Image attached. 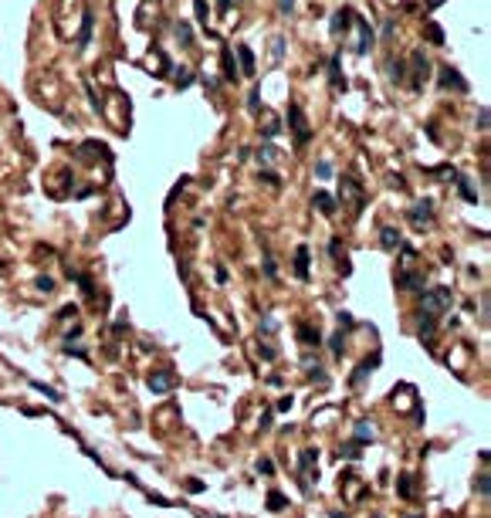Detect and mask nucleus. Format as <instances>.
<instances>
[{
	"label": "nucleus",
	"mask_w": 491,
	"mask_h": 518,
	"mask_svg": "<svg viewBox=\"0 0 491 518\" xmlns=\"http://www.w3.org/2000/svg\"><path fill=\"white\" fill-rule=\"evenodd\" d=\"M288 129L295 132V146L298 149L308 146V139H312V126H308V119H305V112H302L298 102H291V105H288Z\"/></svg>",
	"instance_id": "obj_1"
},
{
	"label": "nucleus",
	"mask_w": 491,
	"mask_h": 518,
	"mask_svg": "<svg viewBox=\"0 0 491 518\" xmlns=\"http://www.w3.org/2000/svg\"><path fill=\"white\" fill-rule=\"evenodd\" d=\"M454 301L451 288H430V292H424V305H420V312H430V315H441V312H447Z\"/></svg>",
	"instance_id": "obj_2"
},
{
	"label": "nucleus",
	"mask_w": 491,
	"mask_h": 518,
	"mask_svg": "<svg viewBox=\"0 0 491 518\" xmlns=\"http://www.w3.org/2000/svg\"><path fill=\"white\" fill-rule=\"evenodd\" d=\"M353 24L359 27V41H356V55H370V48H373V27H370V21H366V17H356V14H353Z\"/></svg>",
	"instance_id": "obj_3"
},
{
	"label": "nucleus",
	"mask_w": 491,
	"mask_h": 518,
	"mask_svg": "<svg viewBox=\"0 0 491 518\" xmlns=\"http://www.w3.org/2000/svg\"><path fill=\"white\" fill-rule=\"evenodd\" d=\"M430 78V61L424 58V51H413V92H420Z\"/></svg>",
	"instance_id": "obj_4"
},
{
	"label": "nucleus",
	"mask_w": 491,
	"mask_h": 518,
	"mask_svg": "<svg viewBox=\"0 0 491 518\" xmlns=\"http://www.w3.org/2000/svg\"><path fill=\"white\" fill-rule=\"evenodd\" d=\"M173 386H177V372L173 369H156L153 376H149V389H153V393H169Z\"/></svg>",
	"instance_id": "obj_5"
},
{
	"label": "nucleus",
	"mask_w": 491,
	"mask_h": 518,
	"mask_svg": "<svg viewBox=\"0 0 491 518\" xmlns=\"http://www.w3.org/2000/svg\"><path fill=\"white\" fill-rule=\"evenodd\" d=\"M376 366H379V352H373L370 359H362V363L356 366V372H353V380H349V383H353V386H362V383L373 376V369H376Z\"/></svg>",
	"instance_id": "obj_6"
},
{
	"label": "nucleus",
	"mask_w": 491,
	"mask_h": 518,
	"mask_svg": "<svg viewBox=\"0 0 491 518\" xmlns=\"http://www.w3.org/2000/svg\"><path fill=\"white\" fill-rule=\"evenodd\" d=\"M441 85L444 88H454V92H467V78H461V72L451 65L441 68Z\"/></svg>",
	"instance_id": "obj_7"
},
{
	"label": "nucleus",
	"mask_w": 491,
	"mask_h": 518,
	"mask_svg": "<svg viewBox=\"0 0 491 518\" xmlns=\"http://www.w3.org/2000/svg\"><path fill=\"white\" fill-rule=\"evenodd\" d=\"M342 200H353V203H356V213H359L362 203H366V197H362L359 183H356L353 176H342Z\"/></svg>",
	"instance_id": "obj_8"
},
{
	"label": "nucleus",
	"mask_w": 491,
	"mask_h": 518,
	"mask_svg": "<svg viewBox=\"0 0 491 518\" xmlns=\"http://www.w3.org/2000/svg\"><path fill=\"white\" fill-rule=\"evenodd\" d=\"M336 197H332V193H325V190H319V193H312V207H315V210H319V213H322V217H332V213H336Z\"/></svg>",
	"instance_id": "obj_9"
},
{
	"label": "nucleus",
	"mask_w": 491,
	"mask_h": 518,
	"mask_svg": "<svg viewBox=\"0 0 491 518\" xmlns=\"http://www.w3.org/2000/svg\"><path fill=\"white\" fill-rule=\"evenodd\" d=\"M329 81H332V88H336V92H346L349 88L346 78H342V61H339V55L329 58Z\"/></svg>",
	"instance_id": "obj_10"
},
{
	"label": "nucleus",
	"mask_w": 491,
	"mask_h": 518,
	"mask_svg": "<svg viewBox=\"0 0 491 518\" xmlns=\"http://www.w3.org/2000/svg\"><path fill=\"white\" fill-rule=\"evenodd\" d=\"M353 14H356V10L353 7H342V10H336V14H332V34H346V27L349 24H353Z\"/></svg>",
	"instance_id": "obj_11"
},
{
	"label": "nucleus",
	"mask_w": 491,
	"mask_h": 518,
	"mask_svg": "<svg viewBox=\"0 0 491 518\" xmlns=\"http://www.w3.org/2000/svg\"><path fill=\"white\" fill-rule=\"evenodd\" d=\"M379 244H383V251H396V247H403V237L396 227H383L379 230Z\"/></svg>",
	"instance_id": "obj_12"
},
{
	"label": "nucleus",
	"mask_w": 491,
	"mask_h": 518,
	"mask_svg": "<svg viewBox=\"0 0 491 518\" xmlns=\"http://www.w3.org/2000/svg\"><path fill=\"white\" fill-rule=\"evenodd\" d=\"M396 284H400L403 292H420V288H424V275H417V271H400Z\"/></svg>",
	"instance_id": "obj_13"
},
{
	"label": "nucleus",
	"mask_w": 491,
	"mask_h": 518,
	"mask_svg": "<svg viewBox=\"0 0 491 518\" xmlns=\"http://www.w3.org/2000/svg\"><path fill=\"white\" fill-rule=\"evenodd\" d=\"M92 27H95V14H92V10H85V14H81V31H78V48H89Z\"/></svg>",
	"instance_id": "obj_14"
},
{
	"label": "nucleus",
	"mask_w": 491,
	"mask_h": 518,
	"mask_svg": "<svg viewBox=\"0 0 491 518\" xmlns=\"http://www.w3.org/2000/svg\"><path fill=\"white\" fill-rule=\"evenodd\" d=\"M220 68H224V78L227 81H237V65H234V51L227 48H220Z\"/></svg>",
	"instance_id": "obj_15"
},
{
	"label": "nucleus",
	"mask_w": 491,
	"mask_h": 518,
	"mask_svg": "<svg viewBox=\"0 0 491 518\" xmlns=\"http://www.w3.org/2000/svg\"><path fill=\"white\" fill-rule=\"evenodd\" d=\"M430 217H434V203H430V200H420L417 207L410 210V220H413L417 227H420V224H427Z\"/></svg>",
	"instance_id": "obj_16"
},
{
	"label": "nucleus",
	"mask_w": 491,
	"mask_h": 518,
	"mask_svg": "<svg viewBox=\"0 0 491 518\" xmlns=\"http://www.w3.org/2000/svg\"><path fill=\"white\" fill-rule=\"evenodd\" d=\"M434 329H437V315H430V312H420L417 335H420V339H434Z\"/></svg>",
	"instance_id": "obj_17"
},
{
	"label": "nucleus",
	"mask_w": 491,
	"mask_h": 518,
	"mask_svg": "<svg viewBox=\"0 0 491 518\" xmlns=\"http://www.w3.org/2000/svg\"><path fill=\"white\" fill-rule=\"evenodd\" d=\"M353 437H356V444H373V440H376V430H373L366 420H359L353 427Z\"/></svg>",
	"instance_id": "obj_18"
},
{
	"label": "nucleus",
	"mask_w": 491,
	"mask_h": 518,
	"mask_svg": "<svg viewBox=\"0 0 491 518\" xmlns=\"http://www.w3.org/2000/svg\"><path fill=\"white\" fill-rule=\"evenodd\" d=\"M295 275L302 278V281H308V247L305 244L295 251Z\"/></svg>",
	"instance_id": "obj_19"
},
{
	"label": "nucleus",
	"mask_w": 491,
	"mask_h": 518,
	"mask_svg": "<svg viewBox=\"0 0 491 518\" xmlns=\"http://www.w3.org/2000/svg\"><path fill=\"white\" fill-rule=\"evenodd\" d=\"M298 339L305 342V346H322V332L312 329V325H305V322L298 325Z\"/></svg>",
	"instance_id": "obj_20"
},
{
	"label": "nucleus",
	"mask_w": 491,
	"mask_h": 518,
	"mask_svg": "<svg viewBox=\"0 0 491 518\" xmlns=\"http://www.w3.org/2000/svg\"><path fill=\"white\" fill-rule=\"evenodd\" d=\"M237 58H241V72L251 78V75H254V51H251L248 44H237Z\"/></svg>",
	"instance_id": "obj_21"
},
{
	"label": "nucleus",
	"mask_w": 491,
	"mask_h": 518,
	"mask_svg": "<svg viewBox=\"0 0 491 518\" xmlns=\"http://www.w3.org/2000/svg\"><path fill=\"white\" fill-rule=\"evenodd\" d=\"M424 41L427 44H444V27L434 24V21H427L424 24Z\"/></svg>",
	"instance_id": "obj_22"
},
{
	"label": "nucleus",
	"mask_w": 491,
	"mask_h": 518,
	"mask_svg": "<svg viewBox=\"0 0 491 518\" xmlns=\"http://www.w3.org/2000/svg\"><path fill=\"white\" fill-rule=\"evenodd\" d=\"M396 494H400L403 502H410V498H413V478H410V474H400V478H396Z\"/></svg>",
	"instance_id": "obj_23"
},
{
	"label": "nucleus",
	"mask_w": 491,
	"mask_h": 518,
	"mask_svg": "<svg viewBox=\"0 0 491 518\" xmlns=\"http://www.w3.org/2000/svg\"><path fill=\"white\" fill-rule=\"evenodd\" d=\"M312 464H319V451H315V447H305V451L298 454V468H302V474H305Z\"/></svg>",
	"instance_id": "obj_24"
},
{
	"label": "nucleus",
	"mask_w": 491,
	"mask_h": 518,
	"mask_svg": "<svg viewBox=\"0 0 491 518\" xmlns=\"http://www.w3.org/2000/svg\"><path fill=\"white\" fill-rule=\"evenodd\" d=\"M288 508V498L282 491H268V511H285Z\"/></svg>",
	"instance_id": "obj_25"
},
{
	"label": "nucleus",
	"mask_w": 491,
	"mask_h": 518,
	"mask_svg": "<svg viewBox=\"0 0 491 518\" xmlns=\"http://www.w3.org/2000/svg\"><path fill=\"white\" fill-rule=\"evenodd\" d=\"M454 183H458V190H461V197H464V200H467V203H478V190H475V186H471V183H467V180H464V176H458V180H454Z\"/></svg>",
	"instance_id": "obj_26"
},
{
	"label": "nucleus",
	"mask_w": 491,
	"mask_h": 518,
	"mask_svg": "<svg viewBox=\"0 0 491 518\" xmlns=\"http://www.w3.org/2000/svg\"><path fill=\"white\" fill-rule=\"evenodd\" d=\"M177 38H180L183 48H190V44H194V27L186 24V21H180V24H177Z\"/></svg>",
	"instance_id": "obj_27"
},
{
	"label": "nucleus",
	"mask_w": 491,
	"mask_h": 518,
	"mask_svg": "<svg viewBox=\"0 0 491 518\" xmlns=\"http://www.w3.org/2000/svg\"><path fill=\"white\" fill-rule=\"evenodd\" d=\"M339 457H346V461H359L362 451H359V444H356V440H349V444L339 447Z\"/></svg>",
	"instance_id": "obj_28"
},
{
	"label": "nucleus",
	"mask_w": 491,
	"mask_h": 518,
	"mask_svg": "<svg viewBox=\"0 0 491 518\" xmlns=\"http://www.w3.org/2000/svg\"><path fill=\"white\" fill-rule=\"evenodd\" d=\"M329 349H332V356H342V349H346V335H342V329H339L336 335H329Z\"/></svg>",
	"instance_id": "obj_29"
},
{
	"label": "nucleus",
	"mask_w": 491,
	"mask_h": 518,
	"mask_svg": "<svg viewBox=\"0 0 491 518\" xmlns=\"http://www.w3.org/2000/svg\"><path fill=\"white\" fill-rule=\"evenodd\" d=\"M31 386H34V389H38V393H44V397H48V400H51V403H61V400H65V397H61V393H58V389H51V386H44V383H38V380H34V383H31Z\"/></svg>",
	"instance_id": "obj_30"
},
{
	"label": "nucleus",
	"mask_w": 491,
	"mask_h": 518,
	"mask_svg": "<svg viewBox=\"0 0 491 518\" xmlns=\"http://www.w3.org/2000/svg\"><path fill=\"white\" fill-rule=\"evenodd\" d=\"M390 78L400 85V81H407V65L403 61H390Z\"/></svg>",
	"instance_id": "obj_31"
},
{
	"label": "nucleus",
	"mask_w": 491,
	"mask_h": 518,
	"mask_svg": "<svg viewBox=\"0 0 491 518\" xmlns=\"http://www.w3.org/2000/svg\"><path fill=\"white\" fill-rule=\"evenodd\" d=\"M274 156H278V149H274L271 142H265V146L258 149V159H261V163H274Z\"/></svg>",
	"instance_id": "obj_32"
},
{
	"label": "nucleus",
	"mask_w": 491,
	"mask_h": 518,
	"mask_svg": "<svg viewBox=\"0 0 491 518\" xmlns=\"http://www.w3.org/2000/svg\"><path fill=\"white\" fill-rule=\"evenodd\" d=\"M315 176H319V180H329V176H332V163H329V159H319V163H315Z\"/></svg>",
	"instance_id": "obj_33"
},
{
	"label": "nucleus",
	"mask_w": 491,
	"mask_h": 518,
	"mask_svg": "<svg viewBox=\"0 0 491 518\" xmlns=\"http://www.w3.org/2000/svg\"><path fill=\"white\" fill-rule=\"evenodd\" d=\"M491 474H488V471H481V474H478V491H481V498H488V494H491Z\"/></svg>",
	"instance_id": "obj_34"
},
{
	"label": "nucleus",
	"mask_w": 491,
	"mask_h": 518,
	"mask_svg": "<svg viewBox=\"0 0 491 518\" xmlns=\"http://www.w3.org/2000/svg\"><path fill=\"white\" fill-rule=\"evenodd\" d=\"M183 75H177V88H190L194 85V72H186V68H180Z\"/></svg>",
	"instance_id": "obj_35"
},
{
	"label": "nucleus",
	"mask_w": 491,
	"mask_h": 518,
	"mask_svg": "<svg viewBox=\"0 0 491 518\" xmlns=\"http://www.w3.org/2000/svg\"><path fill=\"white\" fill-rule=\"evenodd\" d=\"M194 10H197V21H200V24H207V14H210V10H207V0H194Z\"/></svg>",
	"instance_id": "obj_36"
},
{
	"label": "nucleus",
	"mask_w": 491,
	"mask_h": 518,
	"mask_svg": "<svg viewBox=\"0 0 491 518\" xmlns=\"http://www.w3.org/2000/svg\"><path fill=\"white\" fill-rule=\"evenodd\" d=\"M254 468H258V474H274V464H271V457H261V461L254 464Z\"/></svg>",
	"instance_id": "obj_37"
},
{
	"label": "nucleus",
	"mask_w": 491,
	"mask_h": 518,
	"mask_svg": "<svg viewBox=\"0 0 491 518\" xmlns=\"http://www.w3.org/2000/svg\"><path fill=\"white\" fill-rule=\"evenodd\" d=\"M258 105H261V88H254L248 95V109H251V112H258Z\"/></svg>",
	"instance_id": "obj_38"
},
{
	"label": "nucleus",
	"mask_w": 491,
	"mask_h": 518,
	"mask_svg": "<svg viewBox=\"0 0 491 518\" xmlns=\"http://www.w3.org/2000/svg\"><path fill=\"white\" fill-rule=\"evenodd\" d=\"M261 180H265L268 186H282V180H278V173H271V170H261Z\"/></svg>",
	"instance_id": "obj_39"
},
{
	"label": "nucleus",
	"mask_w": 491,
	"mask_h": 518,
	"mask_svg": "<svg viewBox=\"0 0 491 518\" xmlns=\"http://www.w3.org/2000/svg\"><path fill=\"white\" fill-rule=\"evenodd\" d=\"M278 10H282L285 17H291V10H295V0H278Z\"/></svg>",
	"instance_id": "obj_40"
},
{
	"label": "nucleus",
	"mask_w": 491,
	"mask_h": 518,
	"mask_svg": "<svg viewBox=\"0 0 491 518\" xmlns=\"http://www.w3.org/2000/svg\"><path fill=\"white\" fill-rule=\"evenodd\" d=\"M291 406H295V397H282V400H278V406H274V410H291Z\"/></svg>",
	"instance_id": "obj_41"
},
{
	"label": "nucleus",
	"mask_w": 491,
	"mask_h": 518,
	"mask_svg": "<svg viewBox=\"0 0 491 518\" xmlns=\"http://www.w3.org/2000/svg\"><path fill=\"white\" fill-rule=\"evenodd\" d=\"M285 55V38H274V61H282Z\"/></svg>",
	"instance_id": "obj_42"
},
{
	"label": "nucleus",
	"mask_w": 491,
	"mask_h": 518,
	"mask_svg": "<svg viewBox=\"0 0 491 518\" xmlns=\"http://www.w3.org/2000/svg\"><path fill=\"white\" fill-rule=\"evenodd\" d=\"M38 288H41V292H55V281L44 275V278H38Z\"/></svg>",
	"instance_id": "obj_43"
},
{
	"label": "nucleus",
	"mask_w": 491,
	"mask_h": 518,
	"mask_svg": "<svg viewBox=\"0 0 491 518\" xmlns=\"http://www.w3.org/2000/svg\"><path fill=\"white\" fill-rule=\"evenodd\" d=\"M339 325H346V329H353V315H349V312H346V308H342V312H339Z\"/></svg>",
	"instance_id": "obj_44"
},
{
	"label": "nucleus",
	"mask_w": 491,
	"mask_h": 518,
	"mask_svg": "<svg viewBox=\"0 0 491 518\" xmlns=\"http://www.w3.org/2000/svg\"><path fill=\"white\" fill-rule=\"evenodd\" d=\"M265 275H268V278H274V275H278V267H274L271 254H268V258H265Z\"/></svg>",
	"instance_id": "obj_45"
},
{
	"label": "nucleus",
	"mask_w": 491,
	"mask_h": 518,
	"mask_svg": "<svg viewBox=\"0 0 491 518\" xmlns=\"http://www.w3.org/2000/svg\"><path fill=\"white\" fill-rule=\"evenodd\" d=\"M75 315H78V305H65V308H61V315H58V318H75Z\"/></svg>",
	"instance_id": "obj_46"
},
{
	"label": "nucleus",
	"mask_w": 491,
	"mask_h": 518,
	"mask_svg": "<svg viewBox=\"0 0 491 518\" xmlns=\"http://www.w3.org/2000/svg\"><path fill=\"white\" fill-rule=\"evenodd\" d=\"M478 129H488V109H481V112H478Z\"/></svg>",
	"instance_id": "obj_47"
},
{
	"label": "nucleus",
	"mask_w": 491,
	"mask_h": 518,
	"mask_svg": "<svg viewBox=\"0 0 491 518\" xmlns=\"http://www.w3.org/2000/svg\"><path fill=\"white\" fill-rule=\"evenodd\" d=\"M261 329H265V332H274V329H278V322H274V318H271V315H268V318H265V322H261Z\"/></svg>",
	"instance_id": "obj_48"
},
{
	"label": "nucleus",
	"mask_w": 491,
	"mask_h": 518,
	"mask_svg": "<svg viewBox=\"0 0 491 518\" xmlns=\"http://www.w3.org/2000/svg\"><path fill=\"white\" fill-rule=\"evenodd\" d=\"M186 491H194V494L203 491V481H190V485H186Z\"/></svg>",
	"instance_id": "obj_49"
},
{
	"label": "nucleus",
	"mask_w": 491,
	"mask_h": 518,
	"mask_svg": "<svg viewBox=\"0 0 491 518\" xmlns=\"http://www.w3.org/2000/svg\"><path fill=\"white\" fill-rule=\"evenodd\" d=\"M217 7H220V14H227V7H231V0H217Z\"/></svg>",
	"instance_id": "obj_50"
},
{
	"label": "nucleus",
	"mask_w": 491,
	"mask_h": 518,
	"mask_svg": "<svg viewBox=\"0 0 491 518\" xmlns=\"http://www.w3.org/2000/svg\"><path fill=\"white\" fill-rule=\"evenodd\" d=\"M424 4H427V7H441L444 0H424Z\"/></svg>",
	"instance_id": "obj_51"
},
{
	"label": "nucleus",
	"mask_w": 491,
	"mask_h": 518,
	"mask_svg": "<svg viewBox=\"0 0 491 518\" xmlns=\"http://www.w3.org/2000/svg\"><path fill=\"white\" fill-rule=\"evenodd\" d=\"M329 515H332V518H349L346 511H329Z\"/></svg>",
	"instance_id": "obj_52"
},
{
	"label": "nucleus",
	"mask_w": 491,
	"mask_h": 518,
	"mask_svg": "<svg viewBox=\"0 0 491 518\" xmlns=\"http://www.w3.org/2000/svg\"><path fill=\"white\" fill-rule=\"evenodd\" d=\"M410 518H424V515H410Z\"/></svg>",
	"instance_id": "obj_53"
},
{
	"label": "nucleus",
	"mask_w": 491,
	"mask_h": 518,
	"mask_svg": "<svg viewBox=\"0 0 491 518\" xmlns=\"http://www.w3.org/2000/svg\"><path fill=\"white\" fill-rule=\"evenodd\" d=\"M0 271H4V261H0Z\"/></svg>",
	"instance_id": "obj_54"
},
{
	"label": "nucleus",
	"mask_w": 491,
	"mask_h": 518,
	"mask_svg": "<svg viewBox=\"0 0 491 518\" xmlns=\"http://www.w3.org/2000/svg\"><path fill=\"white\" fill-rule=\"evenodd\" d=\"M373 518H383V515H373Z\"/></svg>",
	"instance_id": "obj_55"
},
{
	"label": "nucleus",
	"mask_w": 491,
	"mask_h": 518,
	"mask_svg": "<svg viewBox=\"0 0 491 518\" xmlns=\"http://www.w3.org/2000/svg\"><path fill=\"white\" fill-rule=\"evenodd\" d=\"M203 518H207V515H203Z\"/></svg>",
	"instance_id": "obj_56"
}]
</instances>
